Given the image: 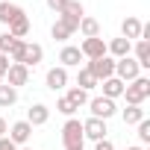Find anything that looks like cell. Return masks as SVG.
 Here are the masks:
<instances>
[{"label":"cell","instance_id":"d6a6232c","mask_svg":"<svg viewBox=\"0 0 150 150\" xmlns=\"http://www.w3.org/2000/svg\"><path fill=\"white\" fill-rule=\"evenodd\" d=\"M9 65H12V62H9V56H6V53H0V74H3V77H6Z\"/></svg>","mask_w":150,"mask_h":150},{"label":"cell","instance_id":"277c9868","mask_svg":"<svg viewBox=\"0 0 150 150\" xmlns=\"http://www.w3.org/2000/svg\"><path fill=\"white\" fill-rule=\"evenodd\" d=\"M88 74L97 80V86L103 83V80H109V77H115V59L106 53V56H100V59H91L88 62Z\"/></svg>","mask_w":150,"mask_h":150},{"label":"cell","instance_id":"2e32d148","mask_svg":"<svg viewBox=\"0 0 150 150\" xmlns=\"http://www.w3.org/2000/svg\"><path fill=\"white\" fill-rule=\"evenodd\" d=\"M100 86H103V97H109V100L124 97V83H121L118 77H109V80H103Z\"/></svg>","mask_w":150,"mask_h":150},{"label":"cell","instance_id":"4316f807","mask_svg":"<svg viewBox=\"0 0 150 150\" xmlns=\"http://www.w3.org/2000/svg\"><path fill=\"white\" fill-rule=\"evenodd\" d=\"M56 112H62V115H68V118H71L74 112H77V106H74L68 97H59V100H56Z\"/></svg>","mask_w":150,"mask_h":150},{"label":"cell","instance_id":"74e56055","mask_svg":"<svg viewBox=\"0 0 150 150\" xmlns=\"http://www.w3.org/2000/svg\"><path fill=\"white\" fill-rule=\"evenodd\" d=\"M24 150H33V147H24Z\"/></svg>","mask_w":150,"mask_h":150},{"label":"cell","instance_id":"f1b7e54d","mask_svg":"<svg viewBox=\"0 0 150 150\" xmlns=\"http://www.w3.org/2000/svg\"><path fill=\"white\" fill-rule=\"evenodd\" d=\"M24 44H27L24 38H15V44H12V50H9V59H12V62H18V59H21V50H24Z\"/></svg>","mask_w":150,"mask_h":150},{"label":"cell","instance_id":"52a82bcc","mask_svg":"<svg viewBox=\"0 0 150 150\" xmlns=\"http://www.w3.org/2000/svg\"><path fill=\"white\" fill-rule=\"evenodd\" d=\"M80 53H83V59H100V56H106V41L97 35V38H86L83 44H80Z\"/></svg>","mask_w":150,"mask_h":150},{"label":"cell","instance_id":"f546056e","mask_svg":"<svg viewBox=\"0 0 150 150\" xmlns=\"http://www.w3.org/2000/svg\"><path fill=\"white\" fill-rule=\"evenodd\" d=\"M12 44H15V38H12L9 33H3V35H0V53H6V56H9V50H12Z\"/></svg>","mask_w":150,"mask_h":150},{"label":"cell","instance_id":"30bf717a","mask_svg":"<svg viewBox=\"0 0 150 150\" xmlns=\"http://www.w3.org/2000/svg\"><path fill=\"white\" fill-rule=\"evenodd\" d=\"M106 121H100V118H88V121H83V135L86 138H91V141H100V138H106Z\"/></svg>","mask_w":150,"mask_h":150},{"label":"cell","instance_id":"8992f818","mask_svg":"<svg viewBox=\"0 0 150 150\" xmlns=\"http://www.w3.org/2000/svg\"><path fill=\"white\" fill-rule=\"evenodd\" d=\"M88 109H91V118H100V121H109V118L118 112L115 100H109V97H94V100H88Z\"/></svg>","mask_w":150,"mask_h":150},{"label":"cell","instance_id":"8d00e7d4","mask_svg":"<svg viewBox=\"0 0 150 150\" xmlns=\"http://www.w3.org/2000/svg\"><path fill=\"white\" fill-rule=\"evenodd\" d=\"M3 80H6V77H3V74H0V83H3Z\"/></svg>","mask_w":150,"mask_h":150},{"label":"cell","instance_id":"484cf974","mask_svg":"<svg viewBox=\"0 0 150 150\" xmlns=\"http://www.w3.org/2000/svg\"><path fill=\"white\" fill-rule=\"evenodd\" d=\"M50 35H53L56 41H68V38L74 35V30H68L62 21H56V24H53V30H50Z\"/></svg>","mask_w":150,"mask_h":150},{"label":"cell","instance_id":"7c38bea8","mask_svg":"<svg viewBox=\"0 0 150 150\" xmlns=\"http://www.w3.org/2000/svg\"><path fill=\"white\" fill-rule=\"evenodd\" d=\"M47 121H50V109H47L44 103L30 106V112H27V124H30V127H44Z\"/></svg>","mask_w":150,"mask_h":150},{"label":"cell","instance_id":"4fadbf2b","mask_svg":"<svg viewBox=\"0 0 150 150\" xmlns=\"http://www.w3.org/2000/svg\"><path fill=\"white\" fill-rule=\"evenodd\" d=\"M68 86V68H50L47 71V88L50 91H59V88H65Z\"/></svg>","mask_w":150,"mask_h":150},{"label":"cell","instance_id":"3957f363","mask_svg":"<svg viewBox=\"0 0 150 150\" xmlns=\"http://www.w3.org/2000/svg\"><path fill=\"white\" fill-rule=\"evenodd\" d=\"M83 18H86V9H83L80 0H68L65 9L59 12V21H62L68 30H74V33H77V27H80V21H83Z\"/></svg>","mask_w":150,"mask_h":150},{"label":"cell","instance_id":"e575fe53","mask_svg":"<svg viewBox=\"0 0 150 150\" xmlns=\"http://www.w3.org/2000/svg\"><path fill=\"white\" fill-rule=\"evenodd\" d=\"M6 132H9V124H6V121H3V118H0V138H3V135H6Z\"/></svg>","mask_w":150,"mask_h":150},{"label":"cell","instance_id":"836d02e7","mask_svg":"<svg viewBox=\"0 0 150 150\" xmlns=\"http://www.w3.org/2000/svg\"><path fill=\"white\" fill-rule=\"evenodd\" d=\"M65 3H68V0H47V6H50L53 12H62V9H65Z\"/></svg>","mask_w":150,"mask_h":150},{"label":"cell","instance_id":"603a6c76","mask_svg":"<svg viewBox=\"0 0 150 150\" xmlns=\"http://www.w3.org/2000/svg\"><path fill=\"white\" fill-rule=\"evenodd\" d=\"M144 121V109L141 106H127L124 109V124H138Z\"/></svg>","mask_w":150,"mask_h":150},{"label":"cell","instance_id":"7402d4cb","mask_svg":"<svg viewBox=\"0 0 150 150\" xmlns=\"http://www.w3.org/2000/svg\"><path fill=\"white\" fill-rule=\"evenodd\" d=\"M77 30H80V33H83L86 38H97V35H100V24H97L94 18H83Z\"/></svg>","mask_w":150,"mask_h":150},{"label":"cell","instance_id":"f35d334b","mask_svg":"<svg viewBox=\"0 0 150 150\" xmlns=\"http://www.w3.org/2000/svg\"><path fill=\"white\" fill-rule=\"evenodd\" d=\"M77 150H83V147H77Z\"/></svg>","mask_w":150,"mask_h":150},{"label":"cell","instance_id":"7a4b0ae2","mask_svg":"<svg viewBox=\"0 0 150 150\" xmlns=\"http://www.w3.org/2000/svg\"><path fill=\"white\" fill-rule=\"evenodd\" d=\"M124 97H127L129 106H141L150 97V80L147 77H135L129 86H124Z\"/></svg>","mask_w":150,"mask_h":150},{"label":"cell","instance_id":"d4e9b609","mask_svg":"<svg viewBox=\"0 0 150 150\" xmlns=\"http://www.w3.org/2000/svg\"><path fill=\"white\" fill-rule=\"evenodd\" d=\"M94 86H97V80L88 74V68H83V71H80V77H77V88L88 91V88H94Z\"/></svg>","mask_w":150,"mask_h":150},{"label":"cell","instance_id":"8fae6325","mask_svg":"<svg viewBox=\"0 0 150 150\" xmlns=\"http://www.w3.org/2000/svg\"><path fill=\"white\" fill-rule=\"evenodd\" d=\"M106 53H109L112 59H124V56L132 53V41H127L124 35H121V38H112V41L106 44Z\"/></svg>","mask_w":150,"mask_h":150},{"label":"cell","instance_id":"6da1fadb","mask_svg":"<svg viewBox=\"0 0 150 150\" xmlns=\"http://www.w3.org/2000/svg\"><path fill=\"white\" fill-rule=\"evenodd\" d=\"M83 141H86V135H83V121L68 118L65 127H62V144H65V150H77V147H83Z\"/></svg>","mask_w":150,"mask_h":150},{"label":"cell","instance_id":"cb8c5ba5","mask_svg":"<svg viewBox=\"0 0 150 150\" xmlns=\"http://www.w3.org/2000/svg\"><path fill=\"white\" fill-rule=\"evenodd\" d=\"M65 97H68V100H71V103H74V106H77V109H80V106H86V103H88V91H83V88H71V91H68V94H65Z\"/></svg>","mask_w":150,"mask_h":150},{"label":"cell","instance_id":"ac0fdd59","mask_svg":"<svg viewBox=\"0 0 150 150\" xmlns=\"http://www.w3.org/2000/svg\"><path fill=\"white\" fill-rule=\"evenodd\" d=\"M121 33H124L127 41H138V38H141V21H138V18H127V21L121 24Z\"/></svg>","mask_w":150,"mask_h":150},{"label":"cell","instance_id":"e0dca14e","mask_svg":"<svg viewBox=\"0 0 150 150\" xmlns=\"http://www.w3.org/2000/svg\"><path fill=\"white\" fill-rule=\"evenodd\" d=\"M80 59H83L80 47H71V44H65V47H62V53H59L62 68H74V65H80Z\"/></svg>","mask_w":150,"mask_h":150},{"label":"cell","instance_id":"4dcf8cb0","mask_svg":"<svg viewBox=\"0 0 150 150\" xmlns=\"http://www.w3.org/2000/svg\"><path fill=\"white\" fill-rule=\"evenodd\" d=\"M94 150H115V144L109 138H100V141H94Z\"/></svg>","mask_w":150,"mask_h":150},{"label":"cell","instance_id":"9a60e30c","mask_svg":"<svg viewBox=\"0 0 150 150\" xmlns=\"http://www.w3.org/2000/svg\"><path fill=\"white\" fill-rule=\"evenodd\" d=\"M21 15H27L21 6H15V3H6V0H3V3H0V24H3V27H9L15 18H21Z\"/></svg>","mask_w":150,"mask_h":150},{"label":"cell","instance_id":"83f0119b","mask_svg":"<svg viewBox=\"0 0 150 150\" xmlns=\"http://www.w3.org/2000/svg\"><path fill=\"white\" fill-rule=\"evenodd\" d=\"M138 141L141 144H147L150 141V121L144 118V121H138Z\"/></svg>","mask_w":150,"mask_h":150},{"label":"cell","instance_id":"5bb4252c","mask_svg":"<svg viewBox=\"0 0 150 150\" xmlns=\"http://www.w3.org/2000/svg\"><path fill=\"white\" fill-rule=\"evenodd\" d=\"M30 135H33V127H30L27 121H15V124L9 127V138H12L15 144H27Z\"/></svg>","mask_w":150,"mask_h":150},{"label":"cell","instance_id":"ffe728a7","mask_svg":"<svg viewBox=\"0 0 150 150\" xmlns=\"http://www.w3.org/2000/svg\"><path fill=\"white\" fill-rule=\"evenodd\" d=\"M135 62H138V68H150V41H135Z\"/></svg>","mask_w":150,"mask_h":150},{"label":"cell","instance_id":"9c48e42d","mask_svg":"<svg viewBox=\"0 0 150 150\" xmlns=\"http://www.w3.org/2000/svg\"><path fill=\"white\" fill-rule=\"evenodd\" d=\"M27 83H30V68H24V65L12 62V65H9V71H6V86L18 88V86H27Z\"/></svg>","mask_w":150,"mask_h":150},{"label":"cell","instance_id":"1f68e13d","mask_svg":"<svg viewBox=\"0 0 150 150\" xmlns=\"http://www.w3.org/2000/svg\"><path fill=\"white\" fill-rule=\"evenodd\" d=\"M0 150H18V144H15L12 138H6V135H3V138H0Z\"/></svg>","mask_w":150,"mask_h":150},{"label":"cell","instance_id":"d6986e66","mask_svg":"<svg viewBox=\"0 0 150 150\" xmlns=\"http://www.w3.org/2000/svg\"><path fill=\"white\" fill-rule=\"evenodd\" d=\"M12 38H24L27 33H30V18L27 15H21V18H15L12 24H9V30H6Z\"/></svg>","mask_w":150,"mask_h":150},{"label":"cell","instance_id":"d590c367","mask_svg":"<svg viewBox=\"0 0 150 150\" xmlns=\"http://www.w3.org/2000/svg\"><path fill=\"white\" fill-rule=\"evenodd\" d=\"M127 150H141V147H135V144H132V147H127Z\"/></svg>","mask_w":150,"mask_h":150},{"label":"cell","instance_id":"ba28073f","mask_svg":"<svg viewBox=\"0 0 150 150\" xmlns=\"http://www.w3.org/2000/svg\"><path fill=\"white\" fill-rule=\"evenodd\" d=\"M44 59V47L41 44H24V50H21V59H18V65H24V68H35L38 62Z\"/></svg>","mask_w":150,"mask_h":150},{"label":"cell","instance_id":"44dd1931","mask_svg":"<svg viewBox=\"0 0 150 150\" xmlns=\"http://www.w3.org/2000/svg\"><path fill=\"white\" fill-rule=\"evenodd\" d=\"M18 103V88L6 86V83H0V109H9Z\"/></svg>","mask_w":150,"mask_h":150},{"label":"cell","instance_id":"5b68a950","mask_svg":"<svg viewBox=\"0 0 150 150\" xmlns=\"http://www.w3.org/2000/svg\"><path fill=\"white\" fill-rule=\"evenodd\" d=\"M115 77L127 86V83H132L135 77H141V68H138V62L132 59V56H124V59H115Z\"/></svg>","mask_w":150,"mask_h":150}]
</instances>
